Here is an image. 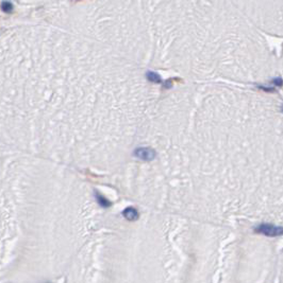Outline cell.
Here are the masks:
<instances>
[{
  "mask_svg": "<svg viewBox=\"0 0 283 283\" xmlns=\"http://www.w3.org/2000/svg\"><path fill=\"white\" fill-rule=\"evenodd\" d=\"M0 9H1V11L2 12H5V13L12 14L14 12V5L11 1L5 0V1H2V2H1V5H0Z\"/></svg>",
  "mask_w": 283,
  "mask_h": 283,
  "instance_id": "cell-1",
  "label": "cell"
},
{
  "mask_svg": "<svg viewBox=\"0 0 283 283\" xmlns=\"http://www.w3.org/2000/svg\"><path fill=\"white\" fill-rule=\"evenodd\" d=\"M262 231L264 233L268 234V235H277V234L282 233V230L281 229H277V228H274L271 226H263L262 227Z\"/></svg>",
  "mask_w": 283,
  "mask_h": 283,
  "instance_id": "cell-2",
  "label": "cell"
},
{
  "mask_svg": "<svg viewBox=\"0 0 283 283\" xmlns=\"http://www.w3.org/2000/svg\"><path fill=\"white\" fill-rule=\"evenodd\" d=\"M73 1H81V0H73Z\"/></svg>",
  "mask_w": 283,
  "mask_h": 283,
  "instance_id": "cell-3",
  "label": "cell"
}]
</instances>
